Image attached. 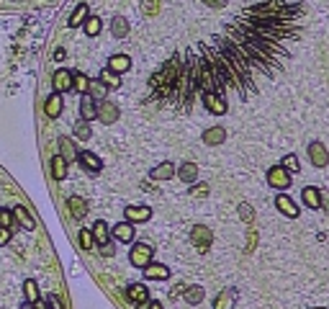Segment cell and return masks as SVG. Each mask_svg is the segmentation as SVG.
<instances>
[{"label":"cell","mask_w":329,"mask_h":309,"mask_svg":"<svg viewBox=\"0 0 329 309\" xmlns=\"http://www.w3.org/2000/svg\"><path fill=\"white\" fill-rule=\"evenodd\" d=\"M299 6L288 0H265L242 16L224 21L221 31L203 42L173 52L152 77V98L188 111L203 93H237L247 101L257 93V77H270L291 59L288 44L299 39Z\"/></svg>","instance_id":"obj_1"},{"label":"cell","mask_w":329,"mask_h":309,"mask_svg":"<svg viewBox=\"0 0 329 309\" xmlns=\"http://www.w3.org/2000/svg\"><path fill=\"white\" fill-rule=\"evenodd\" d=\"M190 242L195 245V250H198V253H206V250L211 248V242H214L211 229H209V227H203V224L193 227V232H190Z\"/></svg>","instance_id":"obj_2"},{"label":"cell","mask_w":329,"mask_h":309,"mask_svg":"<svg viewBox=\"0 0 329 309\" xmlns=\"http://www.w3.org/2000/svg\"><path fill=\"white\" fill-rule=\"evenodd\" d=\"M268 183L273 188H278V191H285L288 186H291V173H288L283 165H273L268 170Z\"/></svg>","instance_id":"obj_3"},{"label":"cell","mask_w":329,"mask_h":309,"mask_svg":"<svg viewBox=\"0 0 329 309\" xmlns=\"http://www.w3.org/2000/svg\"><path fill=\"white\" fill-rule=\"evenodd\" d=\"M152 255H154V250H152L149 245L139 242V245H134V248H131L129 260H131V265H137V268H147V265L152 263Z\"/></svg>","instance_id":"obj_4"},{"label":"cell","mask_w":329,"mask_h":309,"mask_svg":"<svg viewBox=\"0 0 329 309\" xmlns=\"http://www.w3.org/2000/svg\"><path fill=\"white\" fill-rule=\"evenodd\" d=\"M201 103L206 106V111H211L214 116H224L226 113V98H221V96H216V93H203L201 96Z\"/></svg>","instance_id":"obj_5"},{"label":"cell","mask_w":329,"mask_h":309,"mask_svg":"<svg viewBox=\"0 0 329 309\" xmlns=\"http://www.w3.org/2000/svg\"><path fill=\"white\" fill-rule=\"evenodd\" d=\"M309 158H311V163L316 168H326L329 165V152H326V147L321 142H311L309 144Z\"/></svg>","instance_id":"obj_6"},{"label":"cell","mask_w":329,"mask_h":309,"mask_svg":"<svg viewBox=\"0 0 329 309\" xmlns=\"http://www.w3.org/2000/svg\"><path fill=\"white\" fill-rule=\"evenodd\" d=\"M52 83H54V90H57V93H70V90H72V72L64 70V67H59V70L54 72V77H52Z\"/></svg>","instance_id":"obj_7"},{"label":"cell","mask_w":329,"mask_h":309,"mask_svg":"<svg viewBox=\"0 0 329 309\" xmlns=\"http://www.w3.org/2000/svg\"><path fill=\"white\" fill-rule=\"evenodd\" d=\"M77 160H80V165H82V168H88L90 173H98V170L103 168V163H101L98 154H93V152H88V149L77 152Z\"/></svg>","instance_id":"obj_8"},{"label":"cell","mask_w":329,"mask_h":309,"mask_svg":"<svg viewBox=\"0 0 329 309\" xmlns=\"http://www.w3.org/2000/svg\"><path fill=\"white\" fill-rule=\"evenodd\" d=\"M144 270V276L152 279V281H164V279H170V268L168 265H162V263H149Z\"/></svg>","instance_id":"obj_9"},{"label":"cell","mask_w":329,"mask_h":309,"mask_svg":"<svg viewBox=\"0 0 329 309\" xmlns=\"http://www.w3.org/2000/svg\"><path fill=\"white\" fill-rule=\"evenodd\" d=\"M80 116H82V121H93L98 116V106H95V101L88 93L82 96V101H80Z\"/></svg>","instance_id":"obj_10"},{"label":"cell","mask_w":329,"mask_h":309,"mask_svg":"<svg viewBox=\"0 0 329 309\" xmlns=\"http://www.w3.org/2000/svg\"><path fill=\"white\" fill-rule=\"evenodd\" d=\"M275 206H278V211H280V214H285L288 219H296V217H299V206H296L291 199H288L285 193H280V196L275 199Z\"/></svg>","instance_id":"obj_11"},{"label":"cell","mask_w":329,"mask_h":309,"mask_svg":"<svg viewBox=\"0 0 329 309\" xmlns=\"http://www.w3.org/2000/svg\"><path fill=\"white\" fill-rule=\"evenodd\" d=\"M126 296H129V301H134V304H147V301H149V289H147L144 284H131V286L126 289Z\"/></svg>","instance_id":"obj_12"},{"label":"cell","mask_w":329,"mask_h":309,"mask_svg":"<svg viewBox=\"0 0 329 309\" xmlns=\"http://www.w3.org/2000/svg\"><path fill=\"white\" fill-rule=\"evenodd\" d=\"M62 106H64V103H62V93L54 90V93L47 98V103H44V113L49 116V119H57V116L62 113Z\"/></svg>","instance_id":"obj_13"},{"label":"cell","mask_w":329,"mask_h":309,"mask_svg":"<svg viewBox=\"0 0 329 309\" xmlns=\"http://www.w3.org/2000/svg\"><path fill=\"white\" fill-rule=\"evenodd\" d=\"M98 119H101L103 124H116V119H118V108H116L113 103L103 101L101 108H98Z\"/></svg>","instance_id":"obj_14"},{"label":"cell","mask_w":329,"mask_h":309,"mask_svg":"<svg viewBox=\"0 0 329 309\" xmlns=\"http://www.w3.org/2000/svg\"><path fill=\"white\" fill-rule=\"evenodd\" d=\"M113 237H116L118 242H131V240H134V227H131V222L116 224V227H113Z\"/></svg>","instance_id":"obj_15"},{"label":"cell","mask_w":329,"mask_h":309,"mask_svg":"<svg viewBox=\"0 0 329 309\" xmlns=\"http://www.w3.org/2000/svg\"><path fill=\"white\" fill-rule=\"evenodd\" d=\"M226 139V129L224 127H211L203 132V144H224Z\"/></svg>","instance_id":"obj_16"},{"label":"cell","mask_w":329,"mask_h":309,"mask_svg":"<svg viewBox=\"0 0 329 309\" xmlns=\"http://www.w3.org/2000/svg\"><path fill=\"white\" fill-rule=\"evenodd\" d=\"M234 299H237L234 289H224V291L216 294V299H214V309H232V306H234Z\"/></svg>","instance_id":"obj_17"},{"label":"cell","mask_w":329,"mask_h":309,"mask_svg":"<svg viewBox=\"0 0 329 309\" xmlns=\"http://www.w3.org/2000/svg\"><path fill=\"white\" fill-rule=\"evenodd\" d=\"M301 196H304V204H306V206H311V209H321V191H319V188L306 186Z\"/></svg>","instance_id":"obj_18"},{"label":"cell","mask_w":329,"mask_h":309,"mask_svg":"<svg viewBox=\"0 0 329 309\" xmlns=\"http://www.w3.org/2000/svg\"><path fill=\"white\" fill-rule=\"evenodd\" d=\"M67 206H70V214L75 217V219H82L88 214V204H85V199H80V196H70L67 199Z\"/></svg>","instance_id":"obj_19"},{"label":"cell","mask_w":329,"mask_h":309,"mask_svg":"<svg viewBox=\"0 0 329 309\" xmlns=\"http://www.w3.org/2000/svg\"><path fill=\"white\" fill-rule=\"evenodd\" d=\"M126 219L129 222H147L149 217H152V209L149 206H126Z\"/></svg>","instance_id":"obj_20"},{"label":"cell","mask_w":329,"mask_h":309,"mask_svg":"<svg viewBox=\"0 0 329 309\" xmlns=\"http://www.w3.org/2000/svg\"><path fill=\"white\" fill-rule=\"evenodd\" d=\"M131 67V59L126 57V54H113L111 59H108V70H113L116 75H121V72H126Z\"/></svg>","instance_id":"obj_21"},{"label":"cell","mask_w":329,"mask_h":309,"mask_svg":"<svg viewBox=\"0 0 329 309\" xmlns=\"http://www.w3.org/2000/svg\"><path fill=\"white\" fill-rule=\"evenodd\" d=\"M85 18H88V3H80V6L75 8V13L70 16L67 26H70V28H77V26L85 23Z\"/></svg>","instance_id":"obj_22"},{"label":"cell","mask_w":329,"mask_h":309,"mask_svg":"<svg viewBox=\"0 0 329 309\" xmlns=\"http://www.w3.org/2000/svg\"><path fill=\"white\" fill-rule=\"evenodd\" d=\"M52 175H54V180H64L67 178V160L62 158V154H54V158H52Z\"/></svg>","instance_id":"obj_23"},{"label":"cell","mask_w":329,"mask_h":309,"mask_svg":"<svg viewBox=\"0 0 329 309\" xmlns=\"http://www.w3.org/2000/svg\"><path fill=\"white\" fill-rule=\"evenodd\" d=\"M175 175V165L173 163H162L152 170V180H170Z\"/></svg>","instance_id":"obj_24"},{"label":"cell","mask_w":329,"mask_h":309,"mask_svg":"<svg viewBox=\"0 0 329 309\" xmlns=\"http://www.w3.org/2000/svg\"><path fill=\"white\" fill-rule=\"evenodd\" d=\"M93 240L103 248L106 242H111V235H108V224L106 222H95L93 224Z\"/></svg>","instance_id":"obj_25"},{"label":"cell","mask_w":329,"mask_h":309,"mask_svg":"<svg viewBox=\"0 0 329 309\" xmlns=\"http://www.w3.org/2000/svg\"><path fill=\"white\" fill-rule=\"evenodd\" d=\"M178 175H180V180H183L185 186H190V183L198 178V165H193V163H183L180 170H178Z\"/></svg>","instance_id":"obj_26"},{"label":"cell","mask_w":329,"mask_h":309,"mask_svg":"<svg viewBox=\"0 0 329 309\" xmlns=\"http://www.w3.org/2000/svg\"><path fill=\"white\" fill-rule=\"evenodd\" d=\"M13 219H16V224L23 227V229H34V227H36L34 219H31V214H28L23 206H16V209H13Z\"/></svg>","instance_id":"obj_27"},{"label":"cell","mask_w":329,"mask_h":309,"mask_svg":"<svg viewBox=\"0 0 329 309\" xmlns=\"http://www.w3.org/2000/svg\"><path fill=\"white\" fill-rule=\"evenodd\" d=\"M59 154L67 160V165H70L72 160H77V149H75V144H72L67 137H62V139H59Z\"/></svg>","instance_id":"obj_28"},{"label":"cell","mask_w":329,"mask_h":309,"mask_svg":"<svg viewBox=\"0 0 329 309\" xmlns=\"http://www.w3.org/2000/svg\"><path fill=\"white\" fill-rule=\"evenodd\" d=\"M106 93H108L106 83H101V80H90V85H88V96H90L93 101H103Z\"/></svg>","instance_id":"obj_29"},{"label":"cell","mask_w":329,"mask_h":309,"mask_svg":"<svg viewBox=\"0 0 329 309\" xmlns=\"http://www.w3.org/2000/svg\"><path fill=\"white\" fill-rule=\"evenodd\" d=\"M111 31H113L116 39H123V36L129 34V21H126V18H121V16L113 18V21H111Z\"/></svg>","instance_id":"obj_30"},{"label":"cell","mask_w":329,"mask_h":309,"mask_svg":"<svg viewBox=\"0 0 329 309\" xmlns=\"http://www.w3.org/2000/svg\"><path fill=\"white\" fill-rule=\"evenodd\" d=\"M88 85H90V80L82 72H72V90H77V93H82L85 96L88 93Z\"/></svg>","instance_id":"obj_31"},{"label":"cell","mask_w":329,"mask_h":309,"mask_svg":"<svg viewBox=\"0 0 329 309\" xmlns=\"http://www.w3.org/2000/svg\"><path fill=\"white\" fill-rule=\"evenodd\" d=\"M23 294H26V301H28V304H36V301H39V286H36L34 279H26V284H23Z\"/></svg>","instance_id":"obj_32"},{"label":"cell","mask_w":329,"mask_h":309,"mask_svg":"<svg viewBox=\"0 0 329 309\" xmlns=\"http://www.w3.org/2000/svg\"><path fill=\"white\" fill-rule=\"evenodd\" d=\"M183 296H185V301H188V304H201V301H203V296H206V291H203L201 286H190V289H185V291H183Z\"/></svg>","instance_id":"obj_33"},{"label":"cell","mask_w":329,"mask_h":309,"mask_svg":"<svg viewBox=\"0 0 329 309\" xmlns=\"http://www.w3.org/2000/svg\"><path fill=\"white\" fill-rule=\"evenodd\" d=\"M82 26H85V34H88V36H98L103 23H101V18H98V16H88Z\"/></svg>","instance_id":"obj_34"},{"label":"cell","mask_w":329,"mask_h":309,"mask_svg":"<svg viewBox=\"0 0 329 309\" xmlns=\"http://www.w3.org/2000/svg\"><path fill=\"white\" fill-rule=\"evenodd\" d=\"M101 83H106V88H118V77H116V72L113 70H101V77H98Z\"/></svg>","instance_id":"obj_35"},{"label":"cell","mask_w":329,"mask_h":309,"mask_svg":"<svg viewBox=\"0 0 329 309\" xmlns=\"http://www.w3.org/2000/svg\"><path fill=\"white\" fill-rule=\"evenodd\" d=\"M280 165H283L288 173H299V168H301V165H299V158H296V154H285V158L280 160Z\"/></svg>","instance_id":"obj_36"},{"label":"cell","mask_w":329,"mask_h":309,"mask_svg":"<svg viewBox=\"0 0 329 309\" xmlns=\"http://www.w3.org/2000/svg\"><path fill=\"white\" fill-rule=\"evenodd\" d=\"M80 245L85 248V250H93V245H95V240H93V232H88V229H80Z\"/></svg>","instance_id":"obj_37"},{"label":"cell","mask_w":329,"mask_h":309,"mask_svg":"<svg viewBox=\"0 0 329 309\" xmlns=\"http://www.w3.org/2000/svg\"><path fill=\"white\" fill-rule=\"evenodd\" d=\"M90 127H88V121H80V124H75V137L77 139H90Z\"/></svg>","instance_id":"obj_38"},{"label":"cell","mask_w":329,"mask_h":309,"mask_svg":"<svg viewBox=\"0 0 329 309\" xmlns=\"http://www.w3.org/2000/svg\"><path fill=\"white\" fill-rule=\"evenodd\" d=\"M16 219H13V211L8 209H0V227H13Z\"/></svg>","instance_id":"obj_39"},{"label":"cell","mask_w":329,"mask_h":309,"mask_svg":"<svg viewBox=\"0 0 329 309\" xmlns=\"http://www.w3.org/2000/svg\"><path fill=\"white\" fill-rule=\"evenodd\" d=\"M47 306L49 309H64V304H62V299L57 294H47Z\"/></svg>","instance_id":"obj_40"},{"label":"cell","mask_w":329,"mask_h":309,"mask_svg":"<svg viewBox=\"0 0 329 309\" xmlns=\"http://www.w3.org/2000/svg\"><path fill=\"white\" fill-rule=\"evenodd\" d=\"M206 193H209V186H206V183H195L190 188V196H206Z\"/></svg>","instance_id":"obj_41"},{"label":"cell","mask_w":329,"mask_h":309,"mask_svg":"<svg viewBox=\"0 0 329 309\" xmlns=\"http://www.w3.org/2000/svg\"><path fill=\"white\" fill-rule=\"evenodd\" d=\"M11 242V227H0V248H6Z\"/></svg>","instance_id":"obj_42"},{"label":"cell","mask_w":329,"mask_h":309,"mask_svg":"<svg viewBox=\"0 0 329 309\" xmlns=\"http://www.w3.org/2000/svg\"><path fill=\"white\" fill-rule=\"evenodd\" d=\"M239 214H242V219H247V222H252V217H255V214H252V209L247 206V204H242V206H239Z\"/></svg>","instance_id":"obj_43"},{"label":"cell","mask_w":329,"mask_h":309,"mask_svg":"<svg viewBox=\"0 0 329 309\" xmlns=\"http://www.w3.org/2000/svg\"><path fill=\"white\" fill-rule=\"evenodd\" d=\"M206 6H211V8H224L226 6V0H203Z\"/></svg>","instance_id":"obj_44"},{"label":"cell","mask_w":329,"mask_h":309,"mask_svg":"<svg viewBox=\"0 0 329 309\" xmlns=\"http://www.w3.org/2000/svg\"><path fill=\"white\" fill-rule=\"evenodd\" d=\"M101 253H103V255H106V258H111V255H113V253H116V250H113V242H106V245H103V248H101Z\"/></svg>","instance_id":"obj_45"},{"label":"cell","mask_w":329,"mask_h":309,"mask_svg":"<svg viewBox=\"0 0 329 309\" xmlns=\"http://www.w3.org/2000/svg\"><path fill=\"white\" fill-rule=\"evenodd\" d=\"M64 54H67V52H64V49L59 47V49L54 52V59H57V62H62V59H64Z\"/></svg>","instance_id":"obj_46"},{"label":"cell","mask_w":329,"mask_h":309,"mask_svg":"<svg viewBox=\"0 0 329 309\" xmlns=\"http://www.w3.org/2000/svg\"><path fill=\"white\" fill-rule=\"evenodd\" d=\"M321 206L329 211V193H321Z\"/></svg>","instance_id":"obj_47"},{"label":"cell","mask_w":329,"mask_h":309,"mask_svg":"<svg viewBox=\"0 0 329 309\" xmlns=\"http://www.w3.org/2000/svg\"><path fill=\"white\" fill-rule=\"evenodd\" d=\"M147 309H164L159 301H147Z\"/></svg>","instance_id":"obj_48"},{"label":"cell","mask_w":329,"mask_h":309,"mask_svg":"<svg viewBox=\"0 0 329 309\" xmlns=\"http://www.w3.org/2000/svg\"><path fill=\"white\" fill-rule=\"evenodd\" d=\"M21 309H36V306H34V304H28V301H23V306H21Z\"/></svg>","instance_id":"obj_49"},{"label":"cell","mask_w":329,"mask_h":309,"mask_svg":"<svg viewBox=\"0 0 329 309\" xmlns=\"http://www.w3.org/2000/svg\"><path fill=\"white\" fill-rule=\"evenodd\" d=\"M316 309H324V306H316Z\"/></svg>","instance_id":"obj_50"}]
</instances>
